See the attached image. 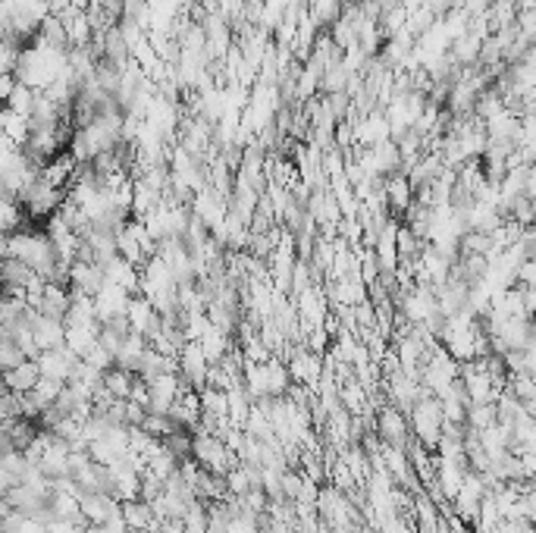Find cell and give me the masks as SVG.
Listing matches in <instances>:
<instances>
[{
    "label": "cell",
    "mask_w": 536,
    "mask_h": 533,
    "mask_svg": "<svg viewBox=\"0 0 536 533\" xmlns=\"http://www.w3.org/2000/svg\"><path fill=\"white\" fill-rule=\"evenodd\" d=\"M533 229H536V198H533Z\"/></svg>",
    "instance_id": "cell-23"
},
{
    "label": "cell",
    "mask_w": 536,
    "mask_h": 533,
    "mask_svg": "<svg viewBox=\"0 0 536 533\" xmlns=\"http://www.w3.org/2000/svg\"><path fill=\"white\" fill-rule=\"evenodd\" d=\"M207 364H211V358H207L201 342H188L182 348V354H179V373L188 383V389H195V393L207 389V377H211V367Z\"/></svg>",
    "instance_id": "cell-2"
},
{
    "label": "cell",
    "mask_w": 536,
    "mask_h": 533,
    "mask_svg": "<svg viewBox=\"0 0 536 533\" xmlns=\"http://www.w3.org/2000/svg\"><path fill=\"white\" fill-rule=\"evenodd\" d=\"M289 370H292V380H295V383H301V386H311V383L320 380L317 354H311L308 348H295V352H292Z\"/></svg>",
    "instance_id": "cell-11"
},
{
    "label": "cell",
    "mask_w": 536,
    "mask_h": 533,
    "mask_svg": "<svg viewBox=\"0 0 536 533\" xmlns=\"http://www.w3.org/2000/svg\"><path fill=\"white\" fill-rule=\"evenodd\" d=\"M164 446L176 455L179 465H182V461H188V458H195V436H188L186 430H179V434H172L170 440H164Z\"/></svg>",
    "instance_id": "cell-19"
},
{
    "label": "cell",
    "mask_w": 536,
    "mask_h": 533,
    "mask_svg": "<svg viewBox=\"0 0 536 533\" xmlns=\"http://www.w3.org/2000/svg\"><path fill=\"white\" fill-rule=\"evenodd\" d=\"M0 123H4V139L16 141V145L22 147L28 145V139H32V116H22L16 114V110H10V107H4Z\"/></svg>",
    "instance_id": "cell-14"
},
{
    "label": "cell",
    "mask_w": 536,
    "mask_h": 533,
    "mask_svg": "<svg viewBox=\"0 0 536 533\" xmlns=\"http://www.w3.org/2000/svg\"><path fill=\"white\" fill-rule=\"evenodd\" d=\"M110 286V276H107V266L92 264V260H76L69 266V289L88 295V298H98L104 289Z\"/></svg>",
    "instance_id": "cell-3"
},
{
    "label": "cell",
    "mask_w": 536,
    "mask_h": 533,
    "mask_svg": "<svg viewBox=\"0 0 536 533\" xmlns=\"http://www.w3.org/2000/svg\"><path fill=\"white\" fill-rule=\"evenodd\" d=\"M26 361H32L26 354V348L20 346V342L13 339V336L0 333V367H4V373L7 370H16L20 364H26Z\"/></svg>",
    "instance_id": "cell-17"
},
{
    "label": "cell",
    "mask_w": 536,
    "mask_h": 533,
    "mask_svg": "<svg viewBox=\"0 0 536 533\" xmlns=\"http://www.w3.org/2000/svg\"><path fill=\"white\" fill-rule=\"evenodd\" d=\"M267 395H273V399H285L292 389V370L285 364H279V361H267Z\"/></svg>",
    "instance_id": "cell-15"
},
{
    "label": "cell",
    "mask_w": 536,
    "mask_h": 533,
    "mask_svg": "<svg viewBox=\"0 0 536 533\" xmlns=\"http://www.w3.org/2000/svg\"><path fill=\"white\" fill-rule=\"evenodd\" d=\"M82 514H85L92 524H110V521L123 518V502L107 493H88L85 499H82Z\"/></svg>",
    "instance_id": "cell-5"
},
{
    "label": "cell",
    "mask_w": 536,
    "mask_h": 533,
    "mask_svg": "<svg viewBox=\"0 0 536 533\" xmlns=\"http://www.w3.org/2000/svg\"><path fill=\"white\" fill-rule=\"evenodd\" d=\"M16 85H20V79H16V76H4V79H0V98L7 100L10 94H13Z\"/></svg>",
    "instance_id": "cell-21"
},
{
    "label": "cell",
    "mask_w": 536,
    "mask_h": 533,
    "mask_svg": "<svg viewBox=\"0 0 536 533\" xmlns=\"http://www.w3.org/2000/svg\"><path fill=\"white\" fill-rule=\"evenodd\" d=\"M38 307L44 317H53V320H67L69 307H73V289H67L63 282H47L44 295L38 298Z\"/></svg>",
    "instance_id": "cell-8"
},
{
    "label": "cell",
    "mask_w": 536,
    "mask_h": 533,
    "mask_svg": "<svg viewBox=\"0 0 536 533\" xmlns=\"http://www.w3.org/2000/svg\"><path fill=\"white\" fill-rule=\"evenodd\" d=\"M414 186L404 173H396L386 179V192H383V201H386V211L389 213H408L414 207Z\"/></svg>",
    "instance_id": "cell-7"
},
{
    "label": "cell",
    "mask_w": 536,
    "mask_h": 533,
    "mask_svg": "<svg viewBox=\"0 0 536 533\" xmlns=\"http://www.w3.org/2000/svg\"><path fill=\"white\" fill-rule=\"evenodd\" d=\"M35 342H38L41 352L63 348V346H67V323H63V320H53V317L38 314V320H35Z\"/></svg>",
    "instance_id": "cell-9"
},
{
    "label": "cell",
    "mask_w": 536,
    "mask_h": 533,
    "mask_svg": "<svg viewBox=\"0 0 536 533\" xmlns=\"http://www.w3.org/2000/svg\"><path fill=\"white\" fill-rule=\"evenodd\" d=\"M135 380H139V373L126 370V367H110V370L104 373V386L113 393V399H129Z\"/></svg>",
    "instance_id": "cell-16"
},
{
    "label": "cell",
    "mask_w": 536,
    "mask_h": 533,
    "mask_svg": "<svg viewBox=\"0 0 536 533\" xmlns=\"http://www.w3.org/2000/svg\"><path fill=\"white\" fill-rule=\"evenodd\" d=\"M373 434L392 449H408L411 440H408V420H404V411H398L396 405H386L380 411L377 424H373Z\"/></svg>",
    "instance_id": "cell-4"
},
{
    "label": "cell",
    "mask_w": 536,
    "mask_h": 533,
    "mask_svg": "<svg viewBox=\"0 0 536 533\" xmlns=\"http://www.w3.org/2000/svg\"><path fill=\"white\" fill-rule=\"evenodd\" d=\"M0 533H7V530H0Z\"/></svg>",
    "instance_id": "cell-24"
},
{
    "label": "cell",
    "mask_w": 536,
    "mask_h": 533,
    "mask_svg": "<svg viewBox=\"0 0 536 533\" xmlns=\"http://www.w3.org/2000/svg\"><path fill=\"white\" fill-rule=\"evenodd\" d=\"M301 467H305L308 480H314V483H324V465H320L317 455H311V452L301 455Z\"/></svg>",
    "instance_id": "cell-20"
},
{
    "label": "cell",
    "mask_w": 536,
    "mask_h": 533,
    "mask_svg": "<svg viewBox=\"0 0 536 533\" xmlns=\"http://www.w3.org/2000/svg\"><path fill=\"white\" fill-rule=\"evenodd\" d=\"M524 292V305H527V317L536 320V286L533 289H521Z\"/></svg>",
    "instance_id": "cell-22"
},
{
    "label": "cell",
    "mask_w": 536,
    "mask_h": 533,
    "mask_svg": "<svg viewBox=\"0 0 536 533\" xmlns=\"http://www.w3.org/2000/svg\"><path fill=\"white\" fill-rule=\"evenodd\" d=\"M123 518H126V524L135 530H148V527H157L160 518L154 514V505L145 499H129L123 502Z\"/></svg>",
    "instance_id": "cell-13"
},
{
    "label": "cell",
    "mask_w": 536,
    "mask_h": 533,
    "mask_svg": "<svg viewBox=\"0 0 536 533\" xmlns=\"http://www.w3.org/2000/svg\"><path fill=\"white\" fill-rule=\"evenodd\" d=\"M41 276L35 274L32 266L20 258H4V289H20L22 295L28 298V289L38 282Z\"/></svg>",
    "instance_id": "cell-10"
},
{
    "label": "cell",
    "mask_w": 536,
    "mask_h": 533,
    "mask_svg": "<svg viewBox=\"0 0 536 533\" xmlns=\"http://www.w3.org/2000/svg\"><path fill=\"white\" fill-rule=\"evenodd\" d=\"M57 16H60V22H63V28H67L69 44L73 47L94 44V28H92V20H88V10L67 7V10H60Z\"/></svg>",
    "instance_id": "cell-6"
},
{
    "label": "cell",
    "mask_w": 536,
    "mask_h": 533,
    "mask_svg": "<svg viewBox=\"0 0 536 533\" xmlns=\"http://www.w3.org/2000/svg\"><path fill=\"white\" fill-rule=\"evenodd\" d=\"M411 426H414L417 434V442L433 449H439L443 442V434H445V414H443V402L439 395H424V399L417 402L414 411H411Z\"/></svg>",
    "instance_id": "cell-1"
},
{
    "label": "cell",
    "mask_w": 536,
    "mask_h": 533,
    "mask_svg": "<svg viewBox=\"0 0 536 533\" xmlns=\"http://www.w3.org/2000/svg\"><path fill=\"white\" fill-rule=\"evenodd\" d=\"M41 380V367L38 361H26V364H20L16 370H7L4 373V383H7L10 393H32L35 386H38Z\"/></svg>",
    "instance_id": "cell-12"
},
{
    "label": "cell",
    "mask_w": 536,
    "mask_h": 533,
    "mask_svg": "<svg viewBox=\"0 0 536 533\" xmlns=\"http://www.w3.org/2000/svg\"><path fill=\"white\" fill-rule=\"evenodd\" d=\"M4 104L10 107V110H16V114H22V116H32L35 114V104H38V91L35 88H28V85H16L13 88V94H10Z\"/></svg>",
    "instance_id": "cell-18"
}]
</instances>
